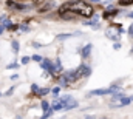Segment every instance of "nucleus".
I'll use <instances>...</instances> for the list:
<instances>
[{"instance_id": "nucleus-1", "label": "nucleus", "mask_w": 133, "mask_h": 119, "mask_svg": "<svg viewBox=\"0 0 133 119\" xmlns=\"http://www.w3.org/2000/svg\"><path fill=\"white\" fill-rule=\"evenodd\" d=\"M64 6L66 9H70L71 12H74L76 16H81V17H85V19H90L93 16V12H95L93 6L85 3V2H82V0H79V2H68Z\"/></svg>"}, {"instance_id": "nucleus-2", "label": "nucleus", "mask_w": 133, "mask_h": 119, "mask_svg": "<svg viewBox=\"0 0 133 119\" xmlns=\"http://www.w3.org/2000/svg\"><path fill=\"white\" fill-rule=\"evenodd\" d=\"M124 32V28L121 27V25H116V27H108L107 30H105V36L110 39V40H113V42H118L119 39H121V34Z\"/></svg>"}, {"instance_id": "nucleus-3", "label": "nucleus", "mask_w": 133, "mask_h": 119, "mask_svg": "<svg viewBox=\"0 0 133 119\" xmlns=\"http://www.w3.org/2000/svg\"><path fill=\"white\" fill-rule=\"evenodd\" d=\"M119 91V87H110V88H98V90H91L88 93V96H105V94H113Z\"/></svg>"}, {"instance_id": "nucleus-4", "label": "nucleus", "mask_w": 133, "mask_h": 119, "mask_svg": "<svg viewBox=\"0 0 133 119\" xmlns=\"http://www.w3.org/2000/svg\"><path fill=\"white\" fill-rule=\"evenodd\" d=\"M76 73H77L79 79H81V77H88V76L91 74V68H90L87 63H81V65H79V68L76 70Z\"/></svg>"}, {"instance_id": "nucleus-5", "label": "nucleus", "mask_w": 133, "mask_h": 119, "mask_svg": "<svg viewBox=\"0 0 133 119\" xmlns=\"http://www.w3.org/2000/svg\"><path fill=\"white\" fill-rule=\"evenodd\" d=\"M118 14H119V11H118L113 5H108V8L102 12V17H104V19H111V17H116Z\"/></svg>"}, {"instance_id": "nucleus-6", "label": "nucleus", "mask_w": 133, "mask_h": 119, "mask_svg": "<svg viewBox=\"0 0 133 119\" xmlns=\"http://www.w3.org/2000/svg\"><path fill=\"white\" fill-rule=\"evenodd\" d=\"M64 77L68 81V84H70V82H76V81L79 79V76H77L76 70H68L66 73H64Z\"/></svg>"}, {"instance_id": "nucleus-7", "label": "nucleus", "mask_w": 133, "mask_h": 119, "mask_svg": "<svg viewBox=\"0 0 133 119\" xmlns=\"http://www.w3.org/2000/svg\"><path fill=\"white\" fill-rule=\"evenodd\" d=\"M54 6H56V2H54V0H50V2H46L45 5H42V6L39 8V12H46V11L53 9Z\"/></svg>"}, {"instance_id": "nucleus-8", "label": "nucleus", "mask_w": 133, "mask_h": 119, "mask_svg": "<svg viewBox=\"0 0 133 119\" xmlns=\"http://www.w3.org/2000/svg\"><path fill=\"white\" fill-rule=\"evenodd\" d=\"M91 50H93V45H91V43H87V45L81 50V56H82L84 59H87V57L91 54Z\"/></svg>"}, {"instance_id": "nucleus-9", "label": "nucleus", "mask_w": 133, "mask_h": 119, "mask_svg": "<svg viewBox=\"0 0 133 119\" xmlns=\"http://www.w3.org/2000/svg\"><path fill=\"white\" fill-rule=\"evenodd\" d=\"M51 65H53V62H51V60H48V59H42V60H40V67H42L43 70H46V71L51 68Z\"/></svg>"}, {"instance_id": "nucleus-10", "label": "nucleus", "mask_w": 133, "mask_h": 119, "mask_svg": "<svg viewBox=\"0 0 133 119\" xmlns=\"http://www.w3.org/2000/svg\"><path fill=\"white\" fill-rule=\"evenodd\" d=\"M71 101H74V99H73V96H70V94H65V96L59 97V102H61L62 105H65V104H68V102H71Z\"/></svg>"}, {"instance_id": "nucleus-11", "label": "nucleus", "mask_w": 133, "mask_h": 119, "mask_svg": "<svg viewBox=\"0 0 133 119\" xmlns=\"http://www.w3.org/2000/svg\"><path fill=\"white\" fill-rule=\"evenodd\" d=\"M129 104H132V99H130V97H125V96H124V97H122V99L119 101V104H118L116 107H124V105H129Z\"/></svg>"}, {"instance_id": "nucleus-12", "label": "nucleus", "mask_w": 133, "mask_h": 119, "mask_svg": "<svg viewBox=\"0 0 133 119\" xmlns=\"http://www.w3.org/2000/svg\"><path fill=\"white\" fill-rule=\"evenodd\" d=\"M76 107H77V102H76V101H71V102H68V104H65V105H64V108H62V110H71V108H76Z\"/></svg>"}, {"instance_id": "nucleus-13", "label": "nucleus", "mask_w": 133, "mask_h": 119, "mask_svg": "<svg viewBox=\"0 0 133 119\" xmlns=\"http://www.w3.org/2000/svg\"><path fill=\"white\" fill-rule=\"evenodd\" d=\"M11 47H12V51L17 54L19 50H20V43H19V40H11Z\"/></svg>"}, {"instance_id": "nucleus-14", "label": "nucleus", "mask_w": 133, "mask_h": 119, "mask_svg": "<svg viewBox=\"0 0 133 119\" xmlns=\"http://www.w3.org/2000/svg\"><path fill=\"white\" fill-rule=\"evenodd\" d=\"M53 113H54V111H53V108H48L46 111H43V115L40 116V119H48L51 115H53Z\"/></svg>"}, {"instance_id": "nucleus-15", "label": "nucleus", "mask_w": 133, "mask_h": 119, "mask_svg": "<svg viewBox=\"0 0 133 119\" xmlns=\"http://www.w3.org/2000/svg\"><path fill=\"white\" fill-rule=\"evenodd\" d=\"M122 97H124V96H122L121 93H118V91H116V93H113V97H111V101H113V102H119Z\"/></svg>"}, {"instance_id": "nucleus-16", "label": "nucleus", "mask_w": 133, "mask_h": 119, "mask_svg": "<svg viewBox=\"0 0 133 119\" xmlns=\"http://www.w3.org/2000/svg\"><path fill=\"white\" fill-rule=\"evenodd\" d=\"M118 3L121 6H130V5H133V0H118Z\"/></svg>"}, {"instance_id": "nucleus-17", "label": "nucleus", "mask_w": 133, "mask_h": 119, "mask_svg": "<svg viewBox=\"0 0 133 119\" xmlns=\"http://www.w3.org/2000/svg\"><path fill=\"white\" fill-rule=\"evenodd\" d=\"M56 79H59V84H61L62 87H66V85H68V81L64 77V74H62V76H59V77H56Z\"/></svg>"}, {"instance_id": "nucleus-18", "label": "nucleus", "mask_w": 133, "mask_h": 119, "mask_svg": "<svg viewBox=\"0 0 133 119\" xmlns=\"http://www.w3.org/2000/svg\"><path fill=\"white\" fill-rule=\"evenodd\" d=\"M48 93H50V88H39L36 94H39V96H45V94H48Z\"/></svg>"}, {"instance_id": "nucleus-19", "label": "nucleus", "mask_w": 133, "mask_h": 119, "mask_svg": "<svg viewBox=\"0 0 133 119\" xmlns=\"http://www.w3.org/2000/svg\"><path fill=\"white\" fill-rule=\"evenodd\" d=\"M71 36H73V34H68V32H66V34H59V36H56V39H57V40H65V39H70Z\"/></svg>"}, {"instance_id": "nucleus-20", "label": "nucleus", "mask_w": 133, "mask_h": 119, "mask_svg": "<svg viewBox=\"0 0 133 119\" xmlns=\"http://www.w3.org/2000/svg\"><path fill=\"white\" fill-rule=\"evenodd\" d=\"M40 107H42V110H43V111H46V110L50 108V104H48V101H42V102H40Z\"/></svg>"}, {"instance_id": "nucleus-21", "label": "nucleus", "mask_w": 133, "mask_h": 119, "mask_svg": "<svg viewBox=\"0 0 133 119\" xmlns=\"http://www.w3.org/2000/svg\"><path fill=\"white\" fill-rule=\"evenodd\" d=\"M19 67H20V65H19L17 62H11V63L6 67V68H9V70H16V68H19Z\"/></svg>"}, {"instance_id": "nucleus-22", "label": "nucleus", "mask_w": 133, "mask_h": 119, "mask_svg": "<svg viewBox=\"0 0 133 119\" xmlns=\"http://www.w3.org/2000/svg\"><path fill=\"white\" fill-rule=\"evenodd\" d=\"M50 91L53 93V96H57V94L61 93V87H54V88H51Z\"/></svg>"}, {"instance_id": "nucleus-23", "label": "nucleus", "mask_w": 133, "mask_h": 119, "mask_svg": "<svg viewBox=\"0 0 133 119\" xmlns=\"http://www.w3.org/2000/svg\"><path fill=\"white\" fill-rule=\"evenodd\" d=\"M127 34H129V37L130 39H133V23L129 27V30H127Z\"/></svg>"}, {"instance_id": "nucleus-24", "label": "nucleus", "mask_w": 133, "mask_h": 119, "mask_svg": "<svg viewBox=\"0 0 133 119\" xmlns=\"http://www.w3.org/2000/svg\"><path fill=\"white\" fill-rule=\"evenodd\" d=\"M30 60H31L30 56H25V57H22V63H23V65H26V63H30Z\"/></svg>"}, {"instance_id": "nucleus-25", "label": "nucleus", "mask_w": 133, "mask_h": 119, "mask_svg": "<svg viewBox=\"0 0 133 119\" xmlns=\"http://www.w3.org/2000/svg\"><path fill=\"white\" fill-rule=\"evenodd\" d=\"M31 60H34V62H40V60H42V57H40L39 54H34L33 57H31Z\"/></svg>"}, {"instance_id": "nucleus-26", "label": "nucleus", "mask_w": 133, "mask_h": 119, "mask_svg": "<svg viewBox=\"0 0 133 119\" xmlns=\"http://www.w3.org/2000/svg\"><path fill=\"white\" fill-rule=\"evenodd\" d=\"M113 50H121V43L119 42H115L113 43Z\"/></svg>"}, {"instance_id": "nucleus-27", "label": "nucleus", "mask_w": 133, "mask_h": 119, "mask_svg": "<svg viewBox=\"0 0 133 119\" xmlns=\"http://www.w3.org/2000/svg\"><path fill=\"white\" fill-rule=\"evenodd\" d=\"M37 90H39V87H37L36 84H33V85H31V91H33V93H37Z\"/></svg>"}, {"instance_id": "nucleus-28", "label": "nucleus", "mask_w": 133, "mask_h": 119, "mask_svg": "<svg viewBox=\"0 0 133 119\" xmlns=\"http://www.w3.org/2000/svg\"><path fill=\"white\" fill-rule=\"evenodd\" d=\"M17 79H19V74H17V73H16V74H12V76H11V81H12V82H16V81H17Z\"/></svg>"}, {"instance_id": "nucleus-29", "label": "nucleus", "mask_w": 133, "mask_h": 119, "mask_svg": "<svg viewBox=\"0 0 133 119\" xmlns=\"http://www.w3.org/2000/svg\"><path fill=\"white\" fill-rule=\"evenodd\" d=\"M31 2H33L34 5H40V3H43L45 0H31Z\"/></svg>"}, {"instance_id": "nucleus-30", "label": "nucleus", "mask_w": 133, "mask_h": 119, "mask_svg": "<svg viewBox=\"0 0 133 119\" xmlns=\"http://www.w3.org/2000/svg\"><path fill=\"white\" fill-rule=\"evenodd\" d=\"M14 90H16V88H14V87H12V88H9V90H8V91H6V96H11V94H12V91H14Z\"/></svg>"}, {"instance_id": "nucleus-31", "label": "nucleus", "mask_w": 133, "mask_h": 119, "mask_svg": "<svg viewBox=\"0 0 133 119\" xmlns=\"http://www.w3.org/2000/svg\"><path fill=\"white\" fill-rule=\"evenodd\" d=\"M20 28H22V31H30V28H28V25H22Z\"/></svg>"}, {"instance_id": "nucleus-32", "label": "nucleus", "mask_w": 133, "mask_h": 119, "mask_svg": "<svg viewBox=\"0 0 133 119\" xmlns=\"http://www.w3.org/2000/svg\"><path fill=\"white\" fill-rule=\"evenodd\" d=\"M127 17H130V19H133V11H132V12H129V14H127Z\"/></svg>"}, {"instance_id": "nucleus-33", "label": "nucleus", "mask_w": 133, "mask_h": 119, "mask_svg": "<svg viewBox=\"0 0 133 119\" xmlns=\"http://www.w3.org/2000/svg\"><path fill=\"white\" fill-rule=\"evenodd\" d=\"M90 2H93V3H99L101 0H90Z\"/></svg>"}, {"instance_id": "nucleus-34", "label": "nucleus", "mask_w": 133, "mask_h": 119, "mask_svg": "<svg viewBox=\"0 0 133 119\" xmlns=\"http://www.w3.org/2000/svg\"><path fill=\"white\" fill-rule=\"evenodd\" d=\"M3 30H5V28H3V27H2V25H0V34H2V32H3Z\"/></svg>"}, {"instance_id": "nucleus-35", "label": "nucleus", "mask_w": 133, "mask_h": 119, "mask_svg": "<svg viewBox=\"0 0 133 119\" xmlns=\"http://www.w3.org/2000/svg\"><path fill=\"white\" fill-rule=\"evenodd\" d=\"M85 119H95V118H93V116H87Z\"/></svg>"}, {"instance_id": "nucleus-36", "label": "nucleus", "mask_w": 133, "mask_h": 119, "mask_svg": "<svg viewBox=\"0 0 133 119\" xmlns=\"http://www.w3.org/2000/svg\"><path fill=\"white\" fill-rule=\"evenodd\" d=\"M130 53H132V54H133V48H132V50H130Z\"/></svg>"}, {"instance_id": "nucleus-37", "label": "nucleus", "mask_w": 133, "mask_h": 119, "mask_svg": "<svg viewBox=\"0 0 133 119\" xmlns=\"http://www.w3.org/2000/svg\"><path fill=\"white\" fill-rule=\"evenodd\" d=\"M0 96H2V93H0Z\"/></svg>"}]
</instances>
